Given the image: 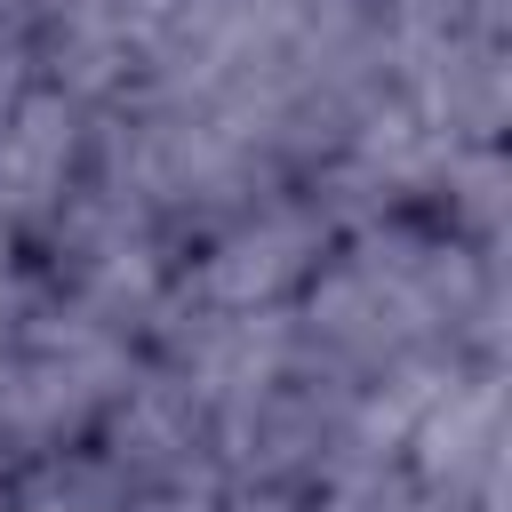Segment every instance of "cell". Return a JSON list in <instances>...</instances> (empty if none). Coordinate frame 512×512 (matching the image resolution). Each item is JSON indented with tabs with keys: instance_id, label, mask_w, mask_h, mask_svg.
<instances>
[{
	"instance_id": "7a4b0ae2",
	"label": "cell",
	"mask_w": 512,
	"mask_h": 512,
	"mask_svg": "<svg viewBox=\"0 0 512 512\" xmlns=\"http://www.w3.org/2000/svg\"><path fill=\"white\" fill-rule=\"evenodd\" d=\"M96 144H104V104L48 80V72L8 104V120H0V232L24 256L64 216V200L88 184Z\"/></svg>"
},
{
	"instance_id": "3957f363",
	"label": "cell",
	"mask_w": 512,
	"mask_h": 512,
	"mask_svg": "<svg viewBox=\"0 0 512 512\" xmlns=\"http://www.w3.org/2000/svg\"><path fill=\"white\" fill-rule=\"evenodd\" d=\"M232 512H424V504H416L400 456H384V464H360V472H344L328 488H304V496H264V504L232 496Z\"/></svg>"
},
{
	"instance_id": "6da1fadb",
	"label": "cell",
	"mask_w": 512,
	"mask_h": 512,
	"mask_svg": "<svg viewBox=\"0 0 512 512\" xmlns=\"http://www.w3.org/2000/svg\"><path fill=\"white\" fill-rule=\"evenodd\" d=\"M288 320L352 392L408 424L424 392L504 360V248L464 240L432 208L344 224Z\"/></svg>"
}]
</instances>
